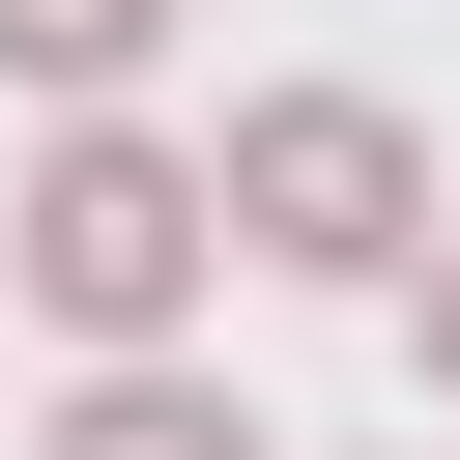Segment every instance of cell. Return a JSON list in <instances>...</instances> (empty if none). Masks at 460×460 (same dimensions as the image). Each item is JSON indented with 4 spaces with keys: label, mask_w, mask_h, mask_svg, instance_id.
<instances>
[{
    "label": "cell",
    "mask_w": 460,
    "mask_h": 460,
    "mask_svg": "<svg viewBox=\"0 0 460 460\" xmlns=\"http://www.w3.org/2000/svg\"><path fill=\"white\" fill-rule=\"evenodd\" d=\"M29 460H288V431H259L230 374H172V345H144V374H58V431H29Z\"/></svg>",
    "instance_id": "3957f363"
},
{
    "label": "cell",
    "mask_w": 460,
    "mask_h": 460,
    "mask_svg": "<svg viewBox=\"0 0 460 460\" xmlns=\"http://www.w3.org/2000/svg\"><path fill=\"white\" fill-rule=\"evenodd\" d=\"M201 201H230V259H288V288H402V259L460 230L402 86H259V115L201 144Z\"/></svg>",
    "instance_id": "7a4b0ae2"
},
{
    "label": "cell",
    "mask_w": 460,
    "mask_h": 460,
    "mask_svg": "<svg viewBox=\"0 0 460 460\" xmlns=\"http://www.w3.org/2000/svg\"><path fill=\"white\" fill-rule=\"evenodd\" d=\"M144 58H172V0H0V86L29 115H115Z\"/></svg>",
    "instance_id": "277c9868"
},
{
    "label": "cell",
    "mask_w": 460,
    "mask_h": 460,
    "mask_svg": "<svg viewBox=\"0 0 460 460\" xmlns=\"http://www.w3.org/2000/svg\"><path fill=\"white\" fill-rule=\"evenodd\" d=\"M201 288H230V201H201V144H144V115H58V144H29V201H0V316H58L86 374H144Z\"/></svg>",
    "instance_id": "6da1fadb"
},
{
    "label": "cell",
    "mask_w": 460,
    "mask_h": 460,
    "mask_svg": "<svg viewBox=\"0 0 460 460\" xmlns=\"http://www.w3.org/2000/svg\"><path fill=\"white\" fill-rule=\"evenodd\" d=\"M402 374H431V402H460V230H431V259H402Z\"/></svg>",
    "instance_id": "5b68a950"
}]
</instances>
